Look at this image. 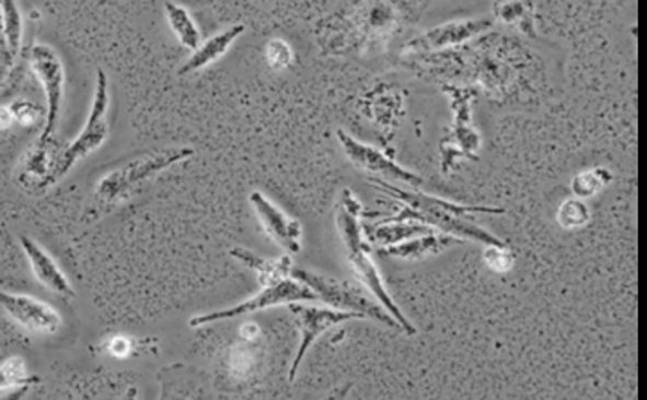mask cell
Wrapping results in <instances>:
<instances>
[{
  "instance_id": "cell-23",
  "label": "cell",
  "mask_w": 647,
  "mask_h": 400,
  "mask_svg": "<svg viewBox=\"0 0 647 400\" xmlns=\"http://www.w3.org/2000/svg\"><path fill=\"white\" fill-rule=\"evenodd\" d=\"M613 180V175L604 167H596V169L582 170L574 178L570 184L574 196L582 200V198H590L601 192L604 187Z\"/></svg>"
},
{
  "instance_id": "cell-8",
  "label": "cell",
  "mask_w": 647,
  "mask_h": 400,
  "mask_svg": "<svg viewBox=\"0 0 647 400\" xmlns=\"http://www.w3.org/2000/svg\"><path fill=\"white\" fill-rule=\"evenodd\" d=\"M293 302H319V296L307 284H302L301 281H297L293 277H288V279L276 282V284L263 285V290L257 295L236 304V306L195 316L189 321V326H211L216 321L232 320V318H240V316L252 315L257 310L287 306V304H293Z\"/></svg>"
},
{
  "instance_id": "cell-2",
  "label": "cell",
  "mask_w": 647,
  "mask_h": 400,
  "mask_svg": "<svg viewBox=\"0 0 647 400\" xmlns=\"http://www.w3.org/2000/svg\"><path fill=\"white\" fill-rule=\"evenodd\" d=\"M371 186L400 200L402 211L383 221H417L431 226L437 232H444L448 236H455L464 240H477L484 246H507L502 239L493 236L478 226L472 217L477 214H504V209L497 207L461 205L453 201L442 200L437 196L425 195L421 190L400 189L382 178H371Z\"/></svg>"
},
{
  "instance_id": "cell-20",
  "label": "cell",
  "mask_w": 647,
  "mask_h": 400,
  "mask_svg": "<svg viewBox=\"0 0 647 400\" xmlns=\"http://www.w3.org/2000/svg\"><path fill=\"white\" fill-rule=\"evenodd\" d=\"M166 21L173 35L184 49L195 50L201 44V31L187 8L176 2H166Z\"/></svg>"
},
{
  "instance_id": "cell-5",
  "label": "cell",
  "mask_w": 647,
  "mask_h": 400,
  "mask_svg": "<svg viewBox=\"0 0 647 400\" xmlns=\"http://www.w3.org/2000/svg\"><path fill=\"white\" fill-rule=\"evenodd\" d=\"M108 116H111V86H108L105 71L97 69L89 119L74 141L61 145L60 155L50 176V186H55L56 181H60L78 162L92 155L105 144L111 136V117Z\"/></svg>"
},
{
  "instance_id": "cell-29",
  "label": "cell",
  "mask_w": 647,
  "mask_h": 400,
  "mask_svg": "<svg viewBox=\"0 0 647 400\" xmlns=\"http://www.w3.org/2000/svg\"><path fill=\"white\" fill-rule=\"evenodd\" d=\"M4 55V33H2V0H0V58Z\"/></svg>"
},
{
  "instance_id": "cell-22",
  "label": "cell",
  "mask_w": 647,
  "mask_h": 400,
  "mask_svg": "<svg viewBox=\"0 0 647 400\" xmlns=\"http://www.w3.org/2000/svg\"><path fill=\"white\" fill-rule=\"evenodd\" d=\"M41 383L38 377L33 376L27 370L24 357H10L0 365V391L15 390V388H30V386Z\"/></svg>"
},
{
  "instance_id": "cell-19",
  "label": "cell",
  "mask_w": 647,
  "mask_h": 400,
  "mask_svg": "<svg viewBox=\"0 0 647 400\" xmlns=\"http://www.w3.org/2000/svg\"><path fill=\"white\" fill-rule=\"evenodd\" d=\"M2 33H4L2 60L13 67L24 46V19L16 0H2Z\"/></svg>"
},
{
  "instance_id": "cell-17",
  "label": "cell",
  "mask_w": 647,
  "mask_h": 400,
  "mask_svg": "<svg viewBox=\"0 0 647 400\" xmlns=\"http://www.w3.org/2000/svg\"><path fill=\"white\" fill-rule=\"evenodd\" d=\"M245 31V25L236 24L220 31L218 35L207 38L206 42H201L200 46L196 47L193 55L187 58L186 63L178 69V75L196 74V72L204 71L207 67L221 60Z\"/></svg>"
},
{
  "instance_id": "cell-10",
  "label": "cell",
  "mask_w": 647,
  "mask_h": 400,
  "mask_svg": "<svg viewBox=\"0 0 647 400\" xmlns=\"http://www.w3.org/2000/svg\"><path fill=\"white\" fill-rule=\"evenodd\" d=\"M290 310L291 315L296 316L297 327L301 332V343H299L296 360L291 363L290 374H288L290 380H296L297 370L301 368L302 361L312 349L316 338H321L326 330L333 329V327L361 318L357 313H349V310L335 309V307L304 306L302 302L290 304Z\"/></svg>"
},
{
  "instance_id": "cell-11",
  "label": "cell",
  "mask_w": 647,
  "mask_h": 400,
  "mask_svg": "<svg viewBox=\"0 0 647 400\" xmlns=\"http://www.w3.org/2000/svg\"><path fill=\"white\" fill-rule=\"evenodd\" d=\"M493 25L495 21L489 16L447 22L425 31L423 35L408 42L407 46L403 47L402 55H425V52H439V50L464 46L482 33L493 30Z\"/></svg>"
},
{
  "instance_id": "cell-21",
  "label": "cell",
  "mask_w": 647,
  "mask_h": 400,
  "mask_svg": "<svg viewBox=\"0 0 647 400\" xmlns=\"http://www.w3.org/2000/svg\"><path fill=\"white\" fill-rule=\"evenodd\" d=\"M495 15L504 24L515 25L525 35L534 36L531 8L522 0H498L495 4Z\"/></svg>"
},
{
  "instance_id": "cell-25",
  "label": "cell",
  "mask_w": 647,
  "mask_h": 400,
  "mask_svg": "<svg viewBox=\"0 0 647 400\" xmlns=\"http://www.w3.org/2000/svg\"><path fill=\"white\" fill-rule=\"evenodd\" d=\"M266 63L271 71L281 72L291 66L293 61V52H291L290 44L281 40V38H274V40L266 44Z\"/></svg>"
},
{
  "instance_id": "cell-3",
  "label": "cell",
  "mask_w": 647,
  "mask_h": 400,
  "mask_svg": "<svg viewBox=\"0 0 647 400\" xmlns=\"http://www.w3.org/2000/svg\"><path fill=\"white\" fill-rule=\"evenodd\" d=\"M363 207L351 189H344L340 198L335 203V223L342 245L346 250L347 260L351 264L358 281L377 296V301L391 313L392 318L402 327L408 336L417 334L416 327L412 326L405 313L400 309L391 293L385 287L378 266L372 260L374 246L363 237V223H361Z\"/></svg>"
},
{
  "instance_id": "cell-15",
  "label": "cell",
  "mask_w": 647,
  "mask_h": 400,
  "mask_svg": "<svg viewBox=\"0 0 647 400\" xmlns=\"http://www.w3.org/2000/svg\"><path fill=\"white\" fill-rule=\"evenodd\" d=\"M21 246L25 259H27V264H30L38 284L44 285L49 293L58 296V298L72 301L74 290H72L71 282L56 262L55 257L50 256L44 246L38 245L30 236H21Z\"/></svg>"
},
{
  "instance_id": "cell-6",
  "label": "cell",
  "mask_w": 647,
  "mask_h": 400,
  "mask_svg": "<svg viewBox=\"0 0 647 400\" xmlns=\"http://www.w3.org/2000/svg\"><path fill=\"white\" fill-rule=\"evenodd\" d=\"M290 277L307 284L319 296V302L330 304L335 309L357 313L361 318L380 321L391 329L402 330V327L397 326V321L392 318L391 313L380 302L372 301L363 287L355 282L322 275V273L297 268V266L291 268Z\"/></svg>"
},
{
  "instance_id": "cell-28",
  "label": "cell",
  "mask_w": 647,
  "mask_h": 400,
  "mask_svg": "<svg viewBox=\"0 0 647 400\" xmlns=\"http://www.w3.org/2000/svg\"><path fill=\"white\" fill-rule=\"evenodd\" d=\"M13 116H11L10 106H0V130H8L13 125Z\"/></svg>"
},
{
  "instance_id": "cell-9",
  "label": "cell",
  "mask_w": 647,
  "mask_h": 400,
  "mask_svg": "<svg viewBox=\"0 0 647 400\" xmlns=\"http://www.w3.org/2000/svg\"><path fill=\"white\" fill-rule=\"evenodd\" d=\"M444 92L452 97L453 110H455V125L450 136L441 142L442 170L447 173L452 167L455 158L475 161V150L481 145V137L472 125V101L475 92L457 86H444Z\"/></svg>"
},
{
  "instance_id": "cell-27",
  "label": "cell",
  "mask_w": 647,
  "mask_h": 400,
  "mask_svg": "<svg viewBox=\"0 0 647 400\" xmlns=\"http://www.w3.org/2000/svg\"><path fill=\"white\" fill-rule=\"evenodd\" d=\"M484 262H486L489 270L497 271V273H507L515 264V256L507 246H502V248L500 246H487L486 250H484Z\"/></svg>"
},
{
  "instance_id": "cell-18",
  "label": "cell",
  "mask_w": 647,
  "mask_h": 400,
  "mask_svg": "<svg viewBox=\"0 0 647 400\" xmlns=\"http://www.w3.org/2000/svg\"><path fill=\"white\" fill-rule=\"evenodd\" d=\"M238 262L241 264H245L246 268H251L252 271H256L257 273V281L259 284L268 285V284H276V282L282 281V279H288L291 273V268H293V262H291L290 257L282 256L279 259L271 260V259H263V257L257 256L252 250H246L243 246L240 248H232L229 251Z\"/></svg>"
},
{
  "instance_id": "cell-16",
  "label": "cell",
  "mask_w": 647,
  "mask_h": 400,
  "mask_svg": "<svg viewBox=\"0 0 647 400\" xmlns=\"http://www.w3.org/2000/svg\"><path fill=\"white\" fill-rule=\"evenodd\" d=\"M462 243H464V239H459V237L431 232V234H425V236L400 240L394 245L380 246L377 251L380 256L394 257V259L423 260L430 256H437V254L453 248V246L462 245Z\"/></svg>"
},
{
  "instance_id": "cell-7",
  "label": "cell",
  "mask_w": 647,
  "mask_h": 400,
  "mask_svg": "<svg viewBox=\"0 0 647 400\" xmlns=\"http://www.w3.org/2000/svg\"><path fill=\"white\" fill-rule=\"evenodd\" d=\"M30 67L46 95V122L38 141L56 139L60 126L61 106L66 95V67L60 55L46 44H36L30 52Z\"/></svg>"
},
{
  "instance_id": "cell-26",
  "label": "cell",
  "mask_w": 647,
  "mask_h": 400,
  "mask_svg": "<svg viewBox=\"0 0 647 400\" xmlns=\"http://www.w3.org/2000/svg\"><path fill=\"white\" fill-rule=\"evenodd\" d=\"M10 110L13 120L22 126L36 125L44 117V110H42L41 106L35 105L33 101H13L10 105Z\"/></svg>"
},
{
  "instance_id": "cell-12",
  "label": "cell",
  "mask_w": 647,
  "mask_h": 400,
  "mask_svg": "<svg viewBox=\"0 0 647 400\" xmlns=\"http://www.w3.org/2000/svg\"><path fill=\"white\" fill-rule=\"evenodd\" d=\"M336 139L340 142L342 151L347 156V161L351 162L357 169L369 173V175L383 176L389 180L402 181V184L416 187V189L423 186L421 176L405 169L403 165L383 155L382 151L377 150V148L357 141L355 137L349 136L344 130L336 131Z\"/></svg>"
},
{
  "instance_id": "cell-14",
  "label": "cell",
  "mask_w": 647,
  "mask_h": 400,
  "mask_svg": "<svg viewBox=\"0 0 647 400\" xmlns=\"http://www.w3.org/2000/svg\"><path fill=\"white\" fill-rule=\"evenodd\" d=\"M249 200H251L252 209L256 212L257 221L262 223L266 236L281 246L287 254H291V256L299 254L302 250L301 221L291 217L279 207L274 205L259 190H254Z\"/></svg>"
},
{
  "instance_id": "cell-24",
  "label": "cell",
  "mask_w": 647,
  "mask_h": 400,
  "mask_svg": "<svg viewBox=\"0 0 647 400\" xmlns=\"http://www.w3.org/2000/svg\"><path fill=\"white\" fill-rule=\"evenodd\" d=\"M557 225L565 228V231H574V228H581L590 221V209H588L585 201L579 198H573L562 203L557 209Z\"/></svg>"
},
{
  "instance_id": "cell-1",
  "label": "cell",
  "mask_w": 647,
  "mask_h": 400,
  "mask_svg": "<svg viewBox=\"0 0 647 400\" xmlns=\"http://www.w3.org/2000/svg\"><path fill=\"white\" fill-rule=\"evenodd\" d=\"M428 0H349L321 31L322 49L330 55L366 52L391 44L407 25L419 21Z\"/></svg>"
},
{
  "instance_id": "cell-13",
  "label": "cell",
  "mask_w": 647,
  "mask_h": 400,
  "mask_svg": "<svg viewBox=\"0 0 647 400\" xmlns=\"http://www.w3.org/2000/svg\"><path fill=\"white\" fill-rule=\"evenodd\" d=\"M0 307L22 329L35 334H55L61 327V315L47 302L25 295L0 291Z\"/></svg>"
},
{
  "instance_id": "cell-4",
  "label": "cell",
  "mask_w": 647,
  "mask_h": 400,
  "mask_svg": "<svg viewBox=\"0 0 647 400\" xmlns=\"http://www.w3.org/2000/svg\"><path fill=\"white\" fill-rule=\"evenodd\" d=\"M193 155L195 151L192 148H162L119 162L97 180L92 211L125 201L128 196L141 189V186L161 175L162 170L170 169Z\"/></svg>"
}]
</instances>
